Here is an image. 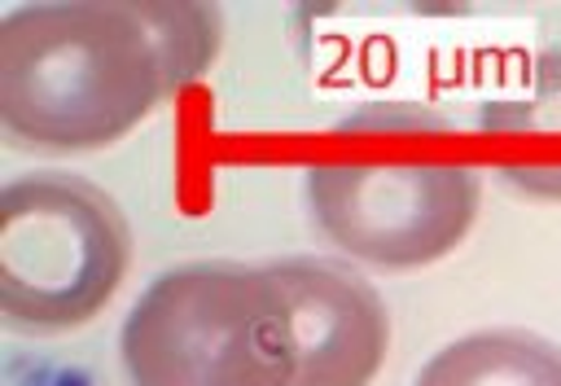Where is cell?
Masks as SVG:
<instances>
[{
  "mask_svg": "<svg viewBox=\"0 0 561 386\" xmlns=\"http://www.w3.org/2000/svg\"><path fill=\"white\" fill-rule=\"evenodd\" d=\"M478 140L513 193L561 202V48L539 53L478 110Z\"/></svg>",
  "mask_w": 561,
  "mask_h": 386,
  "instance_id": "6",
  "label": "cell"
},
{
  "mask_svg": "<svg viewBox=\"0 0 561 386\" xmlns=\"http://www.w3.org/2000/svg\"><path fill=\"white\" fill-rule=\"evenodd\" d=\"M219 9L44 0L0 18V123L35 149H101L206 75Z\"/></svg>",
  "mask_w": 561,
  "mask_h": 386,
  "instance_id": "1",
  "label": "cell"
},
{
  "mask_svg": "<svg viewBox=\"0 0 561 386\" xmlns=\"http://www.w3.org/2000/svg\"><path fill=\"white\" fill-rule=\"evenodd\" d=\"M267 268L289 298V386H368L390 347V316L377 290L329 259H280Z\"/></svg>",
  "mask_w": 561,
  "mask_h": 386,
  "instance_id": "5",
  "label": "cell"
},
{
  "mask_svg": "<svg viewBox=\"0 0 561 386\" xmlns=\"http://www.w3.org/2000/svg\"><path fill=\"white\" fill-rule=\"evenodd\" d=\"M337 149L302 167L316 228L351 259L421 268L451 254L482 197L478 167L425 105H364L333 127Z\"/></svg>",
  "mask_w": 561,
  "mask_h": 386,
  "instance_id": "2",
  "label": "cell"
},
{
  "mask_svg": "<svg viewBox=\"0 0 561 386\" xmlns=\"http://www.w3.org/2000/svg\"><path fill=\"white\" fill-rule=\"evenodd\" d=\"M118 355L131 386H289V298L272 268H167L131 303Z\"/></svg>",
  "mask_w": 561,
  "mask_h": 386,
  "instance_id": "3",
  "label": "cell"
},
{
  "mask_svg": "<svg viewBox=\"0 0 561 386\" xmlns=\"http://www.w3.org/2000/svg\"><path fill=\"white\" fill-rule=\"evenodd\" d=\"M412 386H561V347L526 329H486L447 342Z\"/></svg>",
  "mask_w": 561,
  "mask_h": 386,
  "instance_id": "7",
  "label": "cell"
},
{
  "mask_svg": "<svg viewBox=\"0 0 561 386\" xmlns=\"http://www.w3.org/2000/svg\"><path fill=\"white\" fill-rule=\"evenodd\" d=\"M131 232L118 202L83 175L35 171L0 193V311L26 333L88 325L118 290Z\"/></svg>",
  "mask_w": 561,
  "mask_h": 386,
  "instance_id": "4",
  "label": "cell"
}]
</instances>
